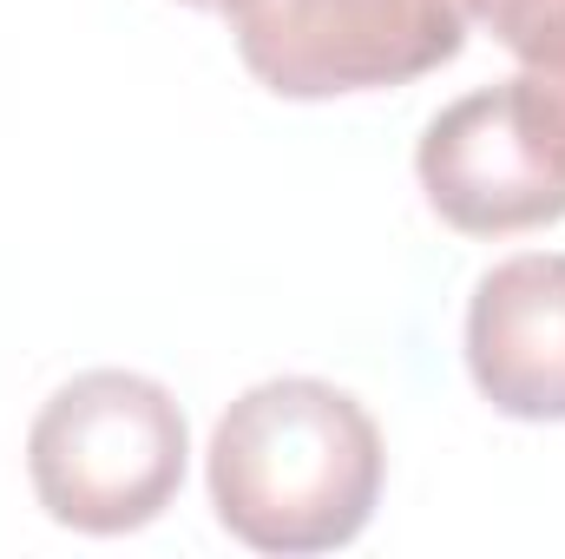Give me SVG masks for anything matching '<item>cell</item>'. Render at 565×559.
<instances>
[{
  "label": "cell",
  "mask_w": 565,
  "mask_h": 559,
  "mask_svg": "<svg viewBox=\"0 0 565 559\" xmlns=\"http://www.w3.org/2000/svg\"><path fill=\"white\" fill-rule=\"evenodd\" d=\"M427 204L467 238H513L565 218V106L533 80H500L434 113L415 151Z\"/></svg>",
  "instance_id": "277c9868"
},
{
  "label": "cell",
  "mask_w": 565,
  "mask_h": 559,
  "mask_svg": "<svg viewBox=\"0 0 565 559\" xmlns=\"http://www.w3.org/2000/svg\"><path fill=\"white\" fill-rule=\"evenodd\" d=\"M244 66L282 99L408 86L467 46L473 0H224Z\"/></svg>",
  "instance_id": "3957f363"
},
{
  "label": "cell",
  "mask_w": 565,
  "mask_h": 559,
  "mask_svg": "<svg viewBox=\"0 0 565 559\" xmlns=\"http://www.w3.org/2000/svg\"><path fill=\"white\" fill-rule=\"evenodd\" d=\"M473 389L513 421H565V251L493 264L467 303Z\"/></svg>",
  "instance_id": "5b68a950"
},
{
  "label": "cell",
  "mask_w": 565,
  "mask_h": 559,
  "mask_svg": "<svg viewBox=\"0 0 565 559\" xmlns=\"http://www.w3.org/2000/svg\"><path fill=\"white\" fill-rule=\"evenodd\" d=\"M191 434L164 382L132 369L73 376L26 434L40 507L73 534H132L184 487Z\"/></svg>",
  "instance_id": "7a4b0ae2"
},
{
  "label": "cell",
  "mask_w": 565,
  "mask_h": 559,
  "mask_svg": "<svg viewBox=\"0 0 565 559\" xmlns=\"http://www.w3.org/2000/svg\"><path fill=\"white\" fill-rule=\"evenodd\" d=\"M382 428L316 376L244 389L211 434V507L257 553L349 547L382 500Z\"/></svg>",
  "instance_id": "6da1fadb"
},
{
  "label": "cell",
  "mask_w": 565,
  "mask_h": 559,
  "mask_svg": "<svg viewBox=\"0 0 565 559\" xmlns=\"http://www.w3.org/2000/svg\"><path fill=\"white\" fill-rule=\"evenodd\" d=\"M473 13L565 106V0H473Z\"/></svg>",
  "instance_id": "8992f818"
},
{
  "label": "cell",
  "mask_w": 565,
  "mask_h": 559,
  "mask_svg": "<svg viewBox=\"0 0 565 559\" xmlns=\"http://www.w3.org/2000/svg\"><path fill=\"white\" fill-rule=\"evenodd\" d=\"M184 7H198V13H224V0H184Z\"/></svg>",
  "instance_id": "52a82bcc"
}]
</instances>
